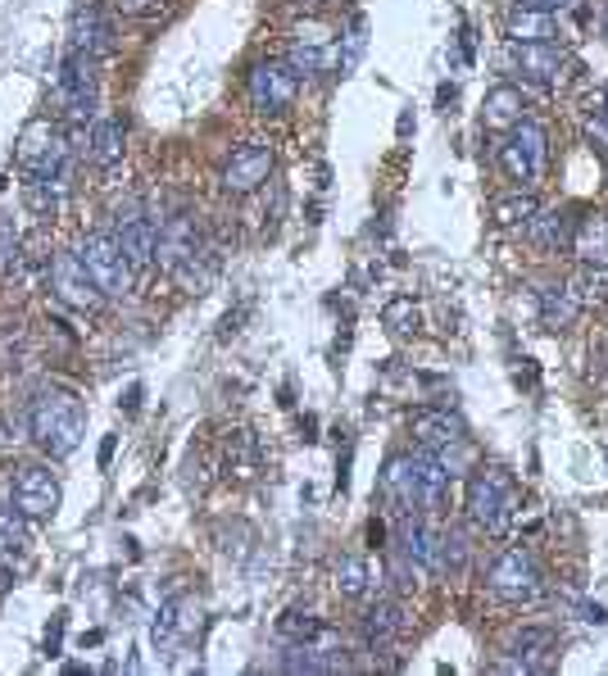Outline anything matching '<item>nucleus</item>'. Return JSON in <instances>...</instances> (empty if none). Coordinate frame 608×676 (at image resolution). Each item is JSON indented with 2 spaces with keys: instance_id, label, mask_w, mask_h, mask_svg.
Here are the masks:
<instances>
[{
  "instance_id": "obj_8",
  "label": "nucleus",
  "mask_w": 608,
  "mask_h": 676,
  "mask_svg": "<svg viewBox=\"0 0 608 676\" xmlns=\"http://www.w3.org/2000/svg\"><path fill=\"white\" fill-rule=\"evenodd\" d=\"M486 591L508 599V604H536L545 595V581H540V568H536L531 555L508 549V555H500L491 568H486Z\"/></svg>"
},
{
  "instance_id": "obj_32",
  "label": "nucleus",
  "mask_w": 608,
  "mask_h": 676,
  "mask_svg": "<svg viewBox=\"0 0 608 676\" xmlns=\"http://www.w3.org/2000/svg\"><path fill=\"white\" fill-rule=\"evenodd\" d=\"M23 209L33 213V219H42V223H55V213H59V187L27 177L23 182Z\"/></svg>"
},
{
  "instance_id": "obj_4",
  "label": "nucleus",
  "mask_w": 608,
  "mask_h": 676,
  "mask_svg": "<svg viewBox=\"0 0 608 676\" xmlns=\"http://www.w3.org/2000/svg\"><path fill=\"white\" fill-rule=\"evenodd\" d=\"M69 137L55 128V123L37 118L33 128L23 132L19 141V164L27 168V177L50 182V187H65V173H69Z\"/></svg>"
},
{
  "instance_id": "obj_15",
  "label": "nucleus",
  "mask_w": 608,
  "mask_h": 676,
  "mask_svg": "<svg viewBox=\"0 0 608 676\" xmlns=\"http://www.w3.org/2000/svg\"><path fill=\"white\" fill-rule=\"evenodd\" d=\"M114 241H118V250L128 255L132 268H145V264H155L160 223L150 219V213H141L137 205H128V209L114 213Z\"/></svg>"
},
{
  "instance_id": "obj_23",
  "label": "nucleus",
  "mask_w": 608,
  "mask_h": 676,
  "mask_svg": "<svg viewBox=\"0 0 608 676\" xmlns=\"http://www.w3.org/2000/svg\"><path fill=\"white\" fill-rule=\"evenodd\" d=\"M582 295H576L568 282H554V287H545L540 291V318L545 327H554V331H568L576 318H582Z\"/></svg>"
},
{
  "instance_id": "obj_31",
  "label": "nucleus",
  "mask_w": 608,
  "mask_h": 676,
  "mask_svg": "<svg viewBox=\"0 0 608 676\" xmlns=\"http://www.w3.org/2000/svg\"><path fill=\"white\" fill-rule=\"evenodd\" d=\"M550 644H554V631L550 627H523L518 636H513V644H508V654H513L508 667H531V658L545 654Z\"/></svg>"
},
{
  "instance_id": "obj_16",
  "label": "nucleus",
  "mask_w": 608,
  "mask_h": 676,
  "mask_svg": "<svg viewBox=\"0 0 608 676\" xmlns=\"http://www.w3.org/2000/svg\"><path fill=\"white\" fill-rule=\"evenodd\" d=\"M409 436L418 441V450H432V454H449L454 445L468 441V427L454 418L449 409H418L409 418Z\"/></svg>"
},
{
  "instance_id": "obj_43",
  "label": "nucleus",
  "mask_w": 608,
  "mask_h": 676,
  "mask_svg": "<svg viewBox=\"0 0 608 676\" xmlns=\"http://www.w3.org/2000/svg\"><path fill=\"white\" fill-rule=\"evenodd\" d=\"M595 109H599V118L608 123V86H599V96H595Z\"/></svg>"
},
{
  "instance_id": "obj_6",
  "label": "nucleus",
  "mask_w": 608,
  "mask_h": 676,
  "mask_svg": "<svg viewBox=\"0 0 608 676\" xmlns=\"http://www.w3.org/2000/svg\"><path fill=\"white\" fill-rule=\"evenodd\" d=\"M78 259L86 264L91 282H96V287L105 291V300L128 295V291H132V272H137V268L128 264L124 250H118L114 232H86V236L78 241Z\"/></svg>"
},
{
  "instance_id": "obj_38",
  "label": "nucleus",
  "mask_w": 608,
  "mask_h": 676,
  "mask_svg": "<svg viewBox=\"0 0 608 676\" xmlns=\"http://www.w3.org/2000/svg\"><path fill=\"white\" fill-rule=\"evenodd\" d=\"M227 464L236 468V477H255V458H250V436L246 432L227 436Z\"/></svg>"
},
{
  "instance_id": "obj_25",
  "label": "nucleus",
  "mask_w": 608,
  "mask_h": 676,
  "mask_svg": "<svg viewBox=\"0 0 608 676\" xmlns=\"http://www.w3.org/2000/svg\"><path fill=\"white\" fill-rule=\"evenodd\" d=\"M278 636L287 640V644H337V636H331L314 613H300V608H291V613H282V622H278Z\"/></svg>"
},
{
  "instance_id": "obj_13",
  "label": "nucleus",
  "mask_w": 608,
  "mask_h": 676,
  "mask_svg": "<svg viewBox=\"0 0 608 676\" xmlns=\"http://www.w3.org/2000/svg\"><path fill=\"white\" fill-rule=\"evenodd\" d=\"M272 145L268 141H241L232 155H227V164H223V191L227 196H250V191H259L264 182L272 177Z\"/></svg>"
},
{
  "instance_id": "obj_41",
  "label": "nucleus",
  "mask_w": 608,
  "mask_h": 676,
  "mask_svg": "<svg viewBox=\"0 0 608 676\" xmlns=\"http://www.w3.org/2000/svg\"><path fill=\"white\" fill-rule=\"evenodd\" d=\"M518 5H531V10H550V14H559V10H572L576 0H518Z\"/></svg>"
},
{
  "instance_id": "obj_29",
  "label": "nucleus",
  "mask_w": 608,
  "mask_h": 676,
  "mask_svg": "<svg viewBox=\"0 0 608 676\" xmlns=\"http://www.w3.org/2000/svg\"><path fill=\"white\" fill-rule=\"evenodd\" d=\"M337 591H341L346 599H369V595H373V568H369V559L346 555V559L337 563Z\"/></svg>"
},
{
  "instance_id": "obj_22",
  "label": "nucleus",
  "mask_w": 608,
  "mask_h": 676,
  "mask_svg": "<svg viewBox=\"0 0 608 676\" xmlns=\"http://www.w3.org/2000/svg\"><path fill=\"white\" fill-rule=\"evenodd\" d=\"M409 627L405 608L395 599H382L377 608H369V618H363V640H369V650H386L390 640H400Z\"/></svg>"
},
{
  "instance_id": "obj_18",
  "label": "nucleus",
  "mask_w": 608,
  "mask_h": 676,
  "mask_svg": "<svg viewBox=\"0 0 608 676\" xmlns=\"http://www.w3.org/2000/svg\"><path fill=\"white\" fill-rule=\"evenodd\" d=\"M382 490H386V500L400 509L405 517L413 513H428L422 509V486H418V468H413V454H395L386 473H382Z\"/></svg>"
},
{
  "instance_id": "obj_1",
  "label": "nucleus",
  "mask_w": 608,
  "mask_h": 676,
  "mask_svg": "<svg viewBox=\"0 0 608 676\" xmlns=\"http://www.w3.org/2000/svg\"><path fill=\"white\" fill-rule=\"evenodd\" d=\"M155 223H160V241H155L160 268L168 272L173 282L187 287V291H200L209 282V272H214V255H209V245H204L196 219L187 209H177V213L155 219Z\"/></svg>"
},
{
  "instance_id": "obj_20",
  "label": "nucleus",
  "mask_w": 608,
  "mask_h": 676,
  "mask_svg": "<svg viewBox=\"0 0 608 676\" xmlns=\"http://www.w3.org/2000/svg\"><path fill=\"white\" fill-rule=\"evenodd\" d=\"M504 33H508V42H550V46L563 42L559 19L550 10H531V5H513L504 19Z\"/></svg>"
},
{
  "instance_id": "obj_34",
  "label": "nucleus",
  "mask_w": 608,
  "mask_h": 676,
  "mask_svg": "<svg viewBox=\"0 0 608 676\" xmlns=\"http://www.w3.org/2000/svg\"><path fill=\"white\" fill-rule=\"evenodd\" d=\"M19 268H23V236H19L14 219L0 213V278H14Z\"/></svg>"
},
{
  "instance_id": "obj_12",
  "label": "nucleus",
  "mask_w": 608,
  "mask_h": 676,
  "mask_svg": "<svg viewBox=\"0 0 608 676\" xmlns=\"http://www.w3.org/2000/svg\"><path fill=\"white\" fill-rule=\"evenodd\" d=\"M50 291L65 300L69 310H82V314H96L101 304H105V291L91 282V272H86V264L78 259V250L55 255V264H50Z\"/></svg>"
},
{
  "instance_id": "obj_11",
  "label": "nucleus",
  "mask_w": 608,
  "mask_h": 676,
  "mask_svg": "<svg viewBox=\"0 0 608 676\" xmlns=\"http://www.w3.org/2000/svg\"><path fill=\"white\" fill-rule=\"evenodd\" d=\"M508 59H513V73L540 91H554L568 78V55L550 42H508Z\"/></svg>"
},
{
  "instance_id": "obj_42",
  "label": "nucleus",
  "mask_w": 608,
  "mask_h": 676,
  "mask_svg": "<svg viewBox=\"0 0 608 676\" xmlns=\"http://www.w3.org/2000/svg\"><path fill=\"white\" fill-rule=\"evenodd\" d=\"M582 618H586V622H595V627H604V622H608V613H604L599 604H582Z\"/></svg>"
},
{
  "instance_id": "obj_30",
  "label": "nucleus",
  "mask_w": 608,
  "mask_h": 676,
  "mask_svg": "<svg viewBox=\"0 0 608 676\" xmlns=\"http://www.w3.org/2000/svg\"><path fill=\"white\" fill-rule=\"evenodd\" d=\"M536 245H545V250H559L563 241H572V219H568V209H550V213H536V219L527 223Z\"/></svg>"
},
{
  "instance_id": "obj_5",
  "label": "nucleus",
  "mask_w": 608,
  "mask_h": 676,
  "mask_svg": "<svg viewBox=\"0 0 608 676\" xmlns=\"http://www.w3.org/2000/svg\"><path fill=\"white\" fill-rule=\"evenodd\" d=\"M500 164L504 173L518 182V187H536L545 164H550V137H545L540 123L523 118L518 128H508L504 141H500Z\"/></svg>"
},
{
  "instance_id": "obj_40",
  "label": "nucleus",
  "mask_w": 608,
  "mask_h": 676,
  "mask_svg": "<svg viewBox=\"0 0 608 676\" xmlns=\"http://www.w3.org/2000/svg\"><path fill=\"white\" fill-rule=\"evenodd\" d=\"M155 5H160V0H114L118 14H150Z\"/></svg>"
},
{
  "instance_id": "obj_21",
  "label": "nucleus",
  "mask_w": 608,
  "mask_h": 676,
  "mask_svg": "<svg viewBox=\"0 0 608 676\" xmlns=\"http://www.w3.org/2000/svg\"><path fill=\"white\" fill-rule=\"evenodd\" d=\"M523 109H527L523 86L504 82V86H495V91H486V101H481V123H486L491 132H508V128H518V123H523Z\"/></svg>"
},
{
  "instance_id": "obj_24",
  "label": "nucleus",
  "mask_w": 608,
  "mask_h": 676,
  "mask_svg": "<svg viewBox=\"0 0 608 676\" xmlns=\"http://www.w3.org/2000/svg\"><path fill=\"white\" fill-rule=\"evenodd\" d=\"M287 65L300 73V78H309V73H323L327 69V37L318 33V27H309V37H295L291 50H287Z\"/></svg>"
},
{
  "instance_id": "obj_17",
  "label": "nucleus",
  "mask_w": 608,
  "mask_h": 676,
  "mask_svg": "<svg viewBox=\"0 0 608 676\" xmlns=\"http://www.w3.org/2000/svg\"><path fill=\"white\" fill-rule=\"evenodd\" d=\"M200 627V604L196 599H187V595H173L164 608H160V618H155V650L160 654H173L182 640H187L191 631Z\"/></svg>"
},
{
  "instance_id": "obj_26",
  "label": "nucleus",
  "mask_w": 608,
  "mask_h": 676,
  "mask_svg": "<svg viewBox=\"0 0 608 676\" xmlns=\"http://www.w3.org/2000/svg\"><path fill=\"white\" fill-rule=\"evenodd\" d=\"M86 155L96 160L101 168H114L118 160H124V123H118V118L91 123V150H86Z\"/></svg>"
},
{
  "instance_id": "obj_3",
  "label": "nucleus",
  "mask_w": 608,
  "mask_h": 676,
  "mask_svg": "<svg viewBox=\"0 0 608 676\" xmlns=\"http://www.w3.org/2000/svg\"><path fill=\"white\" fill-rule=\"evenodd\" d=\"M468 522L486 536H504L513 522V477L504 468H477L468 481Z\"/></svg>"
},
{
  "instance_id": "obj_2",
  "label": "nucleus",
  "mask_w": 608,
  "mask_h": 676,
  "mask_svg": "<svg viewBox=\"0 0 608 676\" xmlns=\"http://www.w3.org/2000/svg\"><path fill=\"white\" fill-rule=\"evenodd\" d=\"M27 432L33 441L50 454V458H69L82 436H86V409L73 391H59V386H46L33 395V405H27Z\"/></svg>"
},
{
  "instance_id": "obj_28",
  "label": "nucleus",
  "mask_w": 608,
  "mask_h": 676,
  "mask_svg": "<svg viewBox=\"0 0 608 676\" xmlns=\"http://www.w3.org/2000/svg\"><path fill=\"white\" fill-rule=\"evenodd\" d=\"M27 545H33V536H27V517L14 504H0V559L14 563Z\"/></svg>"
},
{
  "instance_id": "obj_19",
  "label": "nucleus",
  "mask_w": 608,
  "mask_h": 676,
  "mask_svg": "<svg viewBox=\"0 0 608 676\" xmlns=\"http://www.w3.org/2000/svg\"><path fill=\"white\" fill-rule=\"evenodd\" d=\"M400 555L413 572H445L441 568V532H432L422 517L400 522Z\"/></svg>"
},
{
  "instance_id": "obj_36",
  "label": "nucleus",
  "mask_w": 608,
  "mask_h": 676,
  "mask_svg": "<svg viewBox=\"0 0 608 676\" xmlns=\"http://www.w3.org/2000/svg\"><path fill=\"white\" fill-rule=\"evenodd\" d=\"M363 46H369V23H363V14H354L350 33H346V50L337 55V73H354V65H359Z\"/></svg>"
},
{
  "instance_id": "obj_33",
  "label": "nucleus",
  "mask_w": 608,
  "mask_h": 676,
  "mask_svg": "<svg viewBox=\"0 0 608 676\" xmlns=\"http://www.w3.org/2000/svg\"><path fill=\"white\" fill-rule=\"evenodd\" d=\"M536 213H540V205H536V196L523 191V187H518V196L495 200V223H500V228H527Z\"/></svg>"
},
{
  "instance_id": "obj_39",
  "label": "nucleus",
  "mask_w": 608,
  "mask_h": 676,
  "mask_svg": "<svg viewBox=\"0 0 608 676\" xmlns=\"http://www.w3.org/2000/svg\"><path fill=\"white\" fill-rule=\"evenodd\" d=\"M464 559H468V536L464 532H441V568H454L459 572L464 568Z\"/></svg>"
},
{
  "instance_id": "obj_14",
  "label": "nucleus",
  "mask_w": 608,
  "mask_h": 676,
  "mask_svg": "<svg viewBox=\"0 0 608 676\" xmlns=\"http://www.w3.org/2000/svg\"><path fill=\"white\" fill-rule=\"evenodd\" d=\"M69 50L73 55H86V59H105L118 50V37H114V23L101 5H78L73 19H69Z\"/></svg>"
},
{
  "instance_id": "obj_10",
  "label": "nucleus",
  "mask_w": 608,
  "mask_h": 676,
  "mask_svg": "<svg viewBox=\"0 0 608 676\" xmlns=\"http://www.w3.org/2000/svg\"><path fill=\"white\" fill-rule=\"evenodd\" d=\"M250 105L259 114H287L300 96V73L287 65V59H259V65L250 69Z\"/></svg>"
},
{
  "instance_id": "obj_27",
  "label": "nucleus",
  "mask_w": 608,
  "mask_h": 676,
  "mask_svg": "<svg viewBox=\"0 0 608 676\" xmlns=\"http://www.w3.org/2000/svg\"><path fill=\"white\" fill-rule=\"evenodd\" d=\"M572 245H576V255H582V264H608V219L604 213H595V219L576 228Z\"/></svg>"
},
{
  "instance_id": "obj_9",
  "label": "nucleus",
  "mask_w": 608,
  "mask_h": 676,
  "mask_svg": "<svg viewBox=\"0 0 608 676\" xmlns=\"http://www.w3.org/2000/svg\"><path fill=\"white\" fill-rule=\"evenodd\" d=\"M59 500H65V490H59V477L42 464H27L14 473L10 481V504L27 517V522H46L59 513Z\"/></svg>"
},
{
  "instance_id": "obj_7",
  "label": "nucleus",
  "mask_w": 608,
  "mask_h": 676,
  "mask_svg": "<svg viewBox=\"0 0 608 676\" xmlns=\"http://www.w3.org/2000/svg\"><path fill=\"white\" fill-rule=\"evenodd\" d=\"M59 96H65V118L69 128H91L96 123V105H101V86H96V59L73 55L59 69Z\"/></svg>"
},
{
  "instance_id": "obj_44",
  "label": "nucleus",
  "mask_w": 608,
  "mask_h": 676,
  "mask_svg": "<svg viewBox=\"0 0 608 676\" xmlns=\"http://www.w3.org/2000/svg\"><path fill=\"white\" fill-rule=\"evenodd\" d=\"M604 33H608V14H604Z\"/></svg>"
},
{
  "instance_id": "obj_35",
  "label": "nucleus",
  "mask_w": 608,
  "mask_h": 676,
  "mask_svg": "<svg viewBox=\"0 0 608 676\" xmlns=\"http://www.w3.org/2000/svg\"><path fill=\"white\" fill-rule=\"evenodd\" d=\"M27 363V331L23 323L0 327V368H23Z\"/></svg>"
},
{
  "instance_id": "obj_37",
  "label": "nucleus",
  "mask_w": 608,
  "mask_h": 676,
  "mask_svg": "<svg viewBox=\"0 0 608 676\" xmlns=\"http://www.w3.org/2000/svg\"><path fill=\"white\" fill-rule=\"evenodd\" d=\"M382 318H386L390 331H413V327H418V304H413L409 295H395V300L386 304Z\"/></svg>"
}]
</instances>
